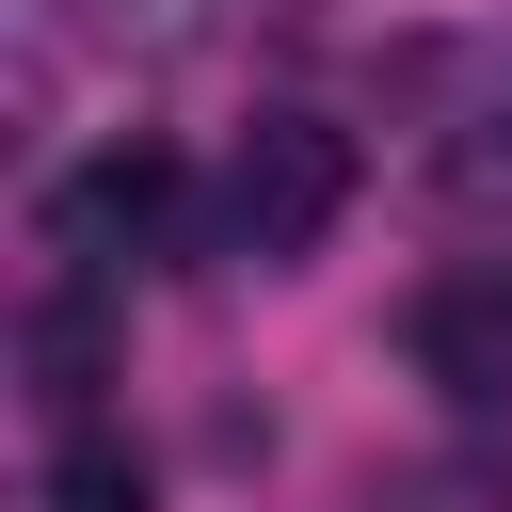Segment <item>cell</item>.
Segmentation results:
<instances>
[{
    "label": "cell",
    "instance_id": "3957f363",
    "mask_svg": "<svg viewBox=\"0 0 512 512\" xmlns=\"http://www.w3.org/2000/svg\"><path fill=\"white\" fill-rule=\"evenodd\" d=\"M400 352H416V384H448L464 416H496V400H512V256L432 272V288H416V320H400Z\"/></svg>",
    "mask_w": 512,
    "mask_h": 512
},
{
    "label": "cell",
    "instance_id": "6da1fadb",
    "mask_svg": "<svg viewBox=\"0 0 512 512\" xmlns=\"http://www.w3.org/2000/svg\"><path fill=\"white\" fill-rule=\"evenodd\" d=\"M336 208H352V128L336 112H256L240 160H224V256L288 272V256L336 240Z\"/></svg>",
    "mask_w": 512,
    "mask_h": 512
},
{
    "label": "cell",
    "instance_id": "5b68a950",
    "mask_svg": "<svg viewBox=\"0 0 512 512\" xmlns=\"http://www.w3.org/2000/svg\"><path fill=\"white\" fill-rule=\"evenodd\" d=\"M32 368H48V400L80 416V400H96V304H48V320H32Z\"/></svg>",
    "mask_w": 512,
    "mask_h": 512
},
{
    "label": "cell",
    "instance_id": "7a4b0ae2",
    "mask_svg": "<svg viewBox=\"0 0 512 512\" xmlns=\"http://www.w3.org/2000/svg\"><path fill=\"white\" fill-rule=\"evenodd\" d=\"M176 240V160L160 144H112V160H80L64 192H48V256L80 272V288H112L128 256H160Z\"/></svg>",
    "mask_w": 512,
    "mask_h": 512
},
{
    "label": "cell",
    "instance_id": "8992f818",
    "mask_svg": "<svg viewBox=\"0 0 512 512\" xmlns=\"http://www.w3.org/2000/svg\"><path fill=\"white\" fill-rule=\"evenodd\" d=\"M48 496H64V512H144V464H128V448H96V432H80V448H64V480H48Z\"/></svg>",
    "mask_w": 512,
    "mask_h": 512
},
{
    "label": "cell",
    "instance_id": "52a82bcc",
    "mask_svg": "<svg viewBox=\"0 0 512 512\" xmlns=\"http://www.w3.org/2000/svg\"><path fill=\"white\" fill-rule=\"evenodd\" d=\"M80 16H96L112 48H192V32H208V0H80Z\"/></svg>",
    "mask_w": 512,
    "mask_h": 512
},
{
    "label": "cell",
    "instance_id": "277c9868",
    "mask_svg": "<svg viewBox=\"0 0 512 512\" xmlns=\"http://www.w3.org/2000/svg\"><path fill=\"white\" fill-rule=\"evenodd\" d=\"M432 192H448L464 224H512V96H496V112H448V144H432Z\"/></svg>",
    "mask_w": 512,
    "mask_h": 512
}]
</instances>
